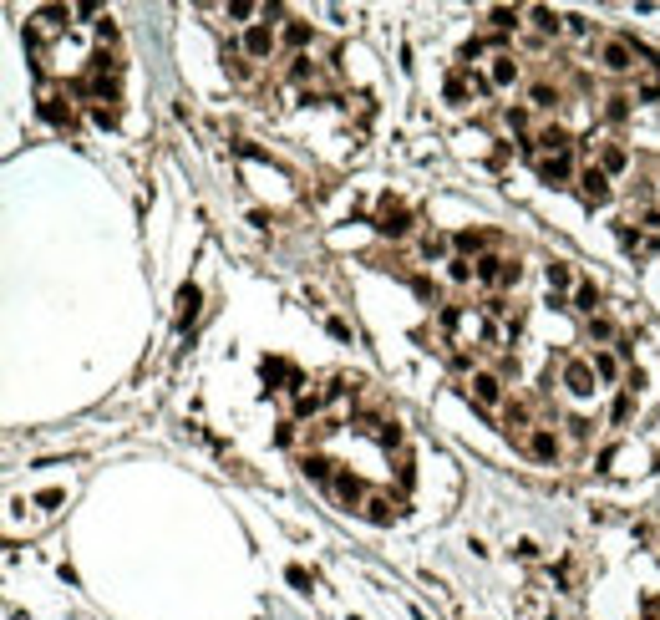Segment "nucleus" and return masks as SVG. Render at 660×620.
<instances>
[{"instance_id":"nucleus-1","label":"nucleus","mask_w":660,"mask_h":620,"mask_svg":"<svg viewBox=\"0 0 660 620\" xmlns=\"http://www.w3.org/2000/svg\"><path fill=\"white\" fill-rule=\"evenodd\" d=\"M468 397H473V407H483V412L508 407V402H503V371H493V366H473V377H468Z\"/></svg>"},{"instance_id":"nucleus-2","label":"nucleus","mask_w":660,"mask_h":620,"mask_svg":"<svg viewBox=\"0 0 660 620\" xmlns=\"http://www.w3.org/2000/svg\"><path fill=\"white\" fill-rule=\"evenodd\" d=\"M635 41H630V36H604L600 41V51H594V61H600L604 71L610 76H625V71H635Z\"/></svg>"},{"instance_id":"nucleus-3","label":"nucleus","mask_w":660,"mask_h":620,"mask_svg":"<svg viewBox=\"0 0 660 620\" xmlns=\"http://www.w3.org/2000/svg\"><path fill=\"white\" fill-rule=\"evenodd\" d=\"M473 265H477V285H488V290H508V285H519V260L483 254V260H473Z\"/></svg>"},{"instance_id":"nucleus-4","label":"nucleus","mask_w":660,"mask_h":620,"mask_svg":"<svg viewBox=\"0 0 660 620\" xmlns=\"http://www.w3.org/2000/svg\"><path fill=\"white\" fill-rule=\"evenodd\" d=\"M275 46H280V31H275L269 21H254L249 31L239 36V51H244L249 61H269V56H275Z\"/></svg>"},{"instance_id":"nucleus-5","label":"nucleus","mask_w":660,"mask_h":620,"mask_svg":"<svg viewBox=\"0 0 660 620\" xmlns=\"http://www.w3.org/2000/svg\"><path fill=\"white\" fill-rule=\"evenodd\" d=\"M574 184H579V199H584L589 209H604V203H610V173H604L600 163H584Z\"/></svg>"},{"instance_id":"nucleus-6","label":"nucleus","mask_w":660,"mask_h":620,"mask_svg":"<svg viewBox=\"0 0 660 620\" xmlns=\"http://www.w3.org/2000/svg\"><path fill=\"white\" fill-rule=\"evenodd\" d=\"M376 234L386 239H407L411 234V209L401 199H381V209H376Z\"/></svg>"},{"instance_id":"nucleus-7","label":"nucleus","mask_w":660,"mask_h":620,"mask_svg":"<svg viewBox=\"0 0 660 620\" xmlns=\"http://www.w3.org/2000/svg\"><path fill=\"white\" fill-rule=\"evenodd\" d=\"M564 386H569V397L589 402V397H594V386H600V377H594V361H584V356H569V361H564Z\"/></svg>"},{"instance_id":"nucleus-8","label":"nucleus","mask_w":660,"mask_h":620,"mask_svg":"<svg viewBox=\"0 0 660 620\" xmlns=\"http://www.w3.org/2000/svg\"><path fill=\"white\" fill-rule=\"evenodd\" d=\"M519 76H523V67H519V56H513V51H493V56H488V87H493V92L519 87Z\"/></svg>"},{"instance_id":"nucleus-9","label":"nucleus","mask_w":660,"mask_h":620,"mask_svg":"<svg viewBox=\"0 0 660 620\" xmlns=\"http://www.w3.org/2000/svg\"><path fill=\"white\" fill-rule=\"evenodd\" d=\"M523 453L534 463H559V432L554 428H528L523 432Z\"/></svg>"},{"instance_id":"nucleus-10","label":"nucleus","mask_w":660,"mask_h":620,"mask_svg":"<svg viewBox=\"0 0 660 620\" xmlns=\"http://www.w3.org/2000/svg\"><path fill=\"white\" fill-rule=\"evenodd\" d=\"M41 118H46L51 127H71V122H76L71 92H56V87H46V92H41Z\"/></svg>"},{"instance_id":"nucleus-11","label":"nucleus","mask_w":660,"mask_h":620,"mask_svg":"<svg viewBox=\"0 0 660 620\" xmlns=\"http://www.w3.org/2000/svg\"><path fill=\"white\" fill-rule=\"evenodd\" d=\"M538 178L543 184H569V178H579V168L569 153H549V158H538Z\"/></svg>"},{"instance_id":"nucleus-12","label":"nucleus","mask_w":660,"mask_h":620,"mask_svg":"<svg viewBox=\"0 0 660 620\" xmlns=\"http://www.w3.org/2000/svg\"><path fill=\"white\" fill-rule=\"evenodd\" d=\"M528 25L538 31V41H554V36L564 31V16H559V10H549V5H528Z\"/></svg>"},{"instance_id":"nucleus-13","label":"nucleus","mask_w":660,"mask_h":620,"mask_svg":"<svg viewBox=\"0 0 660 620\" xmlns=\"http://www.w3.org/2000/svg\"><path fill=\"white\" fill-rule=\"evenodd\" d=\"M330 488H335V498H341L345 509H361V503H366V483H361L356 473H345V468L335 473V483H330Z\"/></svg>"},{"instance_id":"nucleus-14","label":"nucleus","mask_w":660,"mask_h":620,"mask_svg":"<svg viewBox=\"0 0 660 620\" xmlns=\"http://www.w3.org/2000/svg\"><path fill=\"white\" fill-rule=\"evenodd\" d=\"M361 513H366L371 524H391L396 513H401V503H396V498H386V494H371L366 503H361Z\"/></svg>"},{"instance_id":"nucleus-15","label":"nucleus","mask_w":660,"mask_h":620,"mask_svg":"<svg viewBox=\"0 0 660 620\" xmlns=\"http://www.w3.org/2000/svg\"><path fill=\"white\" fill-rule=\"evenodd\" d=\"M280 46H290V51H295V56H305V46H310V25L290 16V21H284V25H280Z\"/></svg>"},{"instance_id":"nucleus-16","label":"nucleus","mask_w":660,"mask_h":620,"mask_svg":"<svg viewBox=\"0 0 660 620\" xmlns=\"http://www.w3.org/2000/svg\"><path fill=\"white\" fill-rule=\"evenodd\" d=\"M534 148H543V158H549V153H569V133L559 122H549V127H538L534 133Z\"/></svg>"},{"instance_id":"nucleus-17","label":"nucleus","mask_w":660,"mask_h":620,"mask_svg":"<svg viewBox=\"0 0 660 620\" xmlns=\"http://www.w3.org/2000/svg\"><path fill=\"white\" fill-rule=\"evenodd\" d=\"M198 305H203V295H198V285H183L178 290V326H193V320H198Z\"/></svg>"},{"instance_id":"nucleus-18","label":"nucleus","mask_w":660,"mask_h":620,"mask_svg":"<svg viewBox=\"0 0 660 620\" xmlns=\"http://www.w3.org/2000/svg\"><path fill=\"white\" fill-rule=\"evenodd\" d=\"M452 244H457V254H462V260H468V254H473V260H483V244H488V234H483V229H457V234H452Z\"/></svg>"},{"instance_id":"nucleus-19","label":"nucleus","mask_w":660,"mask_h":620,"mask_svg":"<svg viewBox=\"0 0 660 620\" xmlns=\"http://www.w3.org/2000/svg\"><path fill=\"white\" fill-rule=\"evenodd\" d=\"M600 168H604V173H625V168H630V153L625 148H619V143H600Z\"/></svg>"},{"instance_id":"nucleus-20","label":"nucleus","mask_w":660,"mask_h":620,"mask_svg":"<svg viewBox=\"0 0 660 620\" xmlns=\"http://www.w3.org/2000/svg\"><path fill=\"white\" fill-rule=\"evenodd\" d=\"M528 417H534L528 402H508V407H503V428H508V432H528V428H534Z\"/></svg>"},{"instance_id":"nucleus-21","label":"nucleus","mask_w":660,"mask_h":620,"mask_svg":"<svg viewBox=\"0 0 660 620\" xmlns=\"http://www.w3.org/2000/svg\"><path fill=\"white\" fill-rule=\"evenodd\" d=\"M589 361H594V377H600V381H615V377H619V356L604 351V346H594Z\"/></svg>"},{"instance_id":"nucleus-22","label":"nucleus","mask_w":660,"mask_h":620,"mask_svg":"<svg viewBox=\"0 0 660 620\" xmlns=\"http://www.w3.org/2000/svg\"><path fill=\"white\" fill-rule=\"evenodd\" d=\"M305 473L315 478V483H335V473H341V468H335L326 453H310V458H305Z\"/></svg>"},{"instance_id":"nucleus-23","label":"nucleus","mask_w":660,"mask_h":620,"mask_svg":"<svg viewBox=\"0 0 660 620\" xmlns=\"http://www.w3.org/2000/svg\"><path fill=\"white\" fill-rule=\"evenodd\" d=\"M488 21H493V31H519V25H523V10H513V5H493V10H488Z\"/></svg>"},{"instance_id":"nucleus-24","label":"nucleus","mask_w":660,"mask_h":620,"mask_svg":"<svg viewBox=\"0 0 660 620\" xmlns=\"http://www.w3.org/2000/svg\"><path fill=\"white\" fill-rule=\"evenodd\" d=\"M543 275H549V290H569V285H574L569 260H549V265H543Z\"/></svg>"},{"instance_id":"nucleus-25","label":"nucleus","mask_w":660,"mask_h":620,"mask_svg":"<svg viewBox=\"0 0 660 620\" xmlns=\"http://www.w3.org/2000/svg\"><path fill=\"white\" fill-rule=\"evenodd\" d=\"M574 310H584V315L600 310V290H594L589 280H579V285H574Z\"/></svg>"},{"instance_id":"nucleus-26","label":"nucleus","mask_w":660,"mask_h":620,"mask_svg":"<svg viewBox=\"0 0 660 620\" xmlns=\"http://www.w3.org/2000/svg\"><path fill=\"white\" fill-rule=\"evenodd\" d=\"M528 97H534V107H543V112L559 107V87H549V82H534V87H528Z\"/></svg>"},{"instance_id":"nucleus-27","label":"nucleus","mask_w":660,"mask_h":620,"mask_svg":"<svg viewBox=\"0 0 660 620\" xmlns=\"http://www.w3.org/2000/svg\"><path fill=\"white\" fill-rule=\"evenodd\" d=\"M630 102H635V97H625V92L604 97V118H610V122H625V118H630Z\"/></svg>"},{"instance_id":"nucleus-28","label":"nucleus","mask_w":660,"mask_h":620,"mask_svg":"<svg viewBox=\"0 0 660 620\" xmlns=\"http://www.w3.org/2000/svg\"><path fill=\"white\" fill-rule=\"evenodd\" d=\"M615 335H619V331H615L610 315H589V341H615Z\"/></svg>"},{"instance_id":"nucleus-29","label":"nucleus","mask_w":660,"mask_h":620,"mask_svg":"<svg viewBox=\"0 0 660 620\" xmlns=\"http://www.w3.org/2000/svg\"><path fill=\"white\" fill-rule=\"evenodd\" d=\"M655 92H660V67H655V61H645V76H640V97L650 102Z\"/></svg>"},{"instance_id":"nucleus-30","label":"nucleus","mask_w":660,"mask_h":620,"mask_svg":"<svg viewBox=\"0 0 660 620\" xmlns=\"http://www.w3.org/2000/svg\"><path fill=\"white\" fill-rule=\"evenodd\" d=\"M447 234H422V254H426V260H437V254H447Z\"/></svg>"},{"instance_id":"nucleus-31","label":"nucleus","mask_w":660,"mask_h":620,"mask_svg":"<svg viewBox=\"0 0 660 620\" xmlns=\"http://www.w3.org/2000/svg\"><path fill=\"white\" fill-rule=\"evenodd\" d=\"M564 31H569V36H594V21L574 10V16H564Z\"/></svg>"},{"instance_id":"nucleus-32","label":"nucleus","mask_w":660,"mask_h":620,"mask_svg":"<svg viewBox=\"0 0 660 620\" xmlns=\"http://www.w3.org/2000/svg\"><path fill=\"white\" fill-rule=\"evenodd\" d=\"M254 10H260V5H249V0H234V5H229V16H234V21L244 25V31H249V25H254V21H249Z\"/></svg>"},{"instance_id":"nucleus-33","label":"nucleus","mask_w":660,"mask_h":620,"mask_svg":"<svg viewBox=\"0 0 660 620\" xmlns=\"http://www.w3.org/2000/svg\"><path fill=\"white\" fill-rule=\"evenodd\" d=\"M290 61H295V67H290L295 82H310V76H315V61H310V56H290Z\"/></svg>"},{"instance_id":"nucleus-34","label":"nucleus","mask_w":660,"mask_h":620,"mask_svg":"<svg viewBox=\"0 0 660 620\" xmlns=\"http://www.w3.org/2000/svg\"><path fill=\"white\" fill-rule=\"evenodd\" d=\"M630 412H635V397L619 392V402H615V422H630Z\"/></svg>"},{"instance_id":"nucleus-35","label":"nucleus","mask_w":660,"mask_h":620,"mask_svg":"<svg viewBox=\"0 0 660 620\" xmlns=\"http://www.w3.org/2000/svg\"><path fill=\"white\" fill-rule=\"evenodd\" d=\"M36 503H41V509H56V503H67V494H61V488H46V494H36Z\"/></svg>"},{"instance_id":"nucleus-36","label":"nucleus","mask_w":660,"mask_h":620,"mask_svg":"<svg viewBox=\"0 0 660 620\" xmlns=\"http://www.w3.org/2000/svg\"><path fill=\"white\" fill-rule=\"evenodd\" d=\"M503 118H508V127H519V133L528 127V112H523V107H508V112H503Z\"/></svg>"},{"instance_id":"nucleus-37","label":"nucleus","mask_w":660,"mask_h":620,"mask_svg":"<svg viewBox=\"0 0 660 620\" xmlns=\"http://www.w3.org/2000/svg\"><path fill=\"white\" fill-rule=\"evenodd\" d=\"M284 575H290V585H300V590H310V575L300 570V564H290V570H284Z\"/></svg>"}]
</instances>
